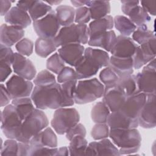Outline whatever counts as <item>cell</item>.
<instances>
[{
	"mask_svg": "<svg viewBox=\"0 0 156 156\" xmlns=\"http://www.w3.org/2000/svg\"><path fill=\"white\" fill-rule=\"evenodd\" d=\"M110 56L107 52L91 47L85 49L84 54L75 66L77 79H85L95 76L100 68L109 64Z\"/></svg>",
	"mask_w": 156,
	"mask_h": 156,
	"instance_id": "cell-1",
	"label": "cell"
},
{
	"mask_svg": "<svg viewBox=\"0 0 156 156\" xmlns=\"http://www.w3.org/2000/svg\"><path fill=\"white\" fill-rule=\"evenodd\" d=\"M30 98L35 107L40 110L57 109L62 107L61 84L54 83L47 86H35Z\"/></svg>",
	"mask_w": 156,
	"mask_h": 156,
	"instance_id": "cell-2",
	"label": "cell"
},
{
	"mask_svg": "<svg viewBox=\"0 0 156 156\" xmlns=\"http://www.w3.org/2000/svg\"><path fill=\"white\" fill-rule=\"evenodd\" d=\"M109 137L118 147L120 155H132L137 152L142 140L136 128L110 129Z\"/></svg>",
	"mask_w": 156,
	"mask_h": 156,
	"instance_id": "cell-3",
	"label": "cell"
},
{
	"mask_svg": "<svg viewBox=\"0 0 156 156\" xmlns=\"http://www.w3.org/2000/svg\"><path fill=\"white\" fill-rule=\"evenodd\" d=\"M49 120L46 114L41 110L35 108L22 122L16 140L29 144L32 137L46 128Z\"/></svg>",
	"mask_w": 156,
	"mask_h": 156,
	"instance_id": "cell-4",
	"label": "cell"
},
{
	"mask_svg": "<svg viewBox=\"0 0 156 156\" xmlns=\"http://www.w3.org/2000/svg\"><path fill=\"white\" fill-rule=\"evenodd\" d=\"M105 86L97 78L77 82L74 93V102L82 105L92 102L103 96Z\"/></svg>",
	"mask_w": 156,
	"mask_h": 156,
	"instance_id": "cell-5",
	"label": "cell"
},
{
	"mask_svg": "<svg viewBox=\"0 0 156 156\" xmlns=\"http://www.w3.org/2000/svg\"><path fill=\"white\" fill-rule=\"evenodd\" d=\"M89 40V30L87 24L73 23L62 27L54 38L57 48L70 43L87 44Z\"/></svg>",
	"mask_w": 156,
	"mask_h": 156,
	"instance_id": "cell-6",
	"label": "cell"
},
{
	"mask_svg": "<svg viewBox=\"0 0 156 156\" xmlns=\"http://www.w3.org/2000/svg\"><path fill=\"white\" fill-rule=\"evenodd\" d=\"M79 121L80 115L75 108L60 107L54 112L51 124L57 134L63 135Z\"/></svg>",
	"mask_w": 156,
	"mask_h": 156,
	"instance_id": "cell-7",
	"label": "cell"
},
{
	"mask_svg": "<svg viewBox=\"0 0 156 156\" xmlns=\"http://www.w3.org/2000/svg\"><path fill=\"white\" fill-rule=\"evenodd\" d=\"M1 129L5 136L10 139H16L23 120L15 107L11 104L6 105L1 112Z\"/></svg>",
	"mask_w": 156,
	"mask_h": 156,
	"instance_id": "cell-8",
	"label": "cell"
},
{
	"mask_svg": "<svg viewBox=\"0 0 156 156\" xmlns=\"http://www.w3.org/2000/svg\"><path fill=\"white\" fill-rule=\"evenodd\" d=\"M136 76L137 90L146 95L156 93L155 58L144 66Z\"/></svg>",
	"mask_w": 156,
	"mask_h": 156,
	"instance_id": "cell-9",
	"label": "cell"
},
{
	"mask_svg": "<svg viewBox=\"0 0 156 156\" xmlns=\"http://www.w3.org/2000/svg\"><path fill=\"white\" fill-rule=\"evenodd\" d=\"M33 27L38 37L54 39L60 29L55 11L52 10L43 18L34 21Z\"/></svg>",
	"mask_w": 156,
	"mask_h": 156,
	"instance_id": "cell-10",
	"label": "cell"
},
{
	"mask_svg": "<svg viewBox=\"0 0 156 156\" xmlns=\"http://www.w3.org/2000/svg\"><path fill=\"white\" fill-rule=\"evenodd\" d=\"M5 87L12 99L26 98L31 96L34 89L33 83L16 74L10 77L5 83Z\"/></svg>",
	"mask_w": 156,
	"mask_h": 156,
	"instance_id": "cell-11",
	"label": "cell"
},
{
	"mask_svg": "<svg viewBox=\"0 0 156 156\" xmlns=\"http://www.w3.org/2000/svg\"><path fill=\"white\" fill-rule=\"evenodd\" d=\"M155 37L138 45L133 57V68L139 69L155 58Z\"/></svg>",
	"mask_w": 156,
	"mask_h": 156,
	"instance_id": "cell-12",
	"label": "cell"
},
{
	"mask_svg": "<svg viewBox=\"0 0 156 156\" xmlns=\"http://www.w3.org/2000/svg\"><path fill=\"white\" fill-rule=\"evenodd\" d=\"M138 126L144 129H152L156 126L155 94L146 95V102L138 116Z\"/></svg>",
	"mask_w": 156,
	"mask_h": 156,
	"instance_id": "cell-13",
	"label": "cell"
},
{
	"mask_svg": "<svg viewBox=\"0 0 156 156\" xmlns=\"http://www.w3.org/2000/svg\"><path fill=\"white\" fill-rule=\"evenodd\" d=\"M146 100V95L138 90L132 94L126 97L119 111L127 117L137 119L138 114Z\"/></svg>",
	"mask_w": 156,
	"mask_h": 156,
	"instance_id": "cell-14",
	"label": "cell"
},
{
	"mask_svg": "<svg viewBox=\"0 0 156 156\" xmlns=\"http://www.w3.org/2000/svg\"><path fill=\"white\" fill-rule=\"evenodd\" d=\"M138 44L129 37L118 35L110 51L112 56L119 58H133Z\"/></svg>",
	"mask_w": 156,
	"mask_h": 156,
	"instance_id": "cell-15",
	"label": "cell"
},
{
	"mask_svg": "<svg viewBox=\"0 0 156 156\" xmlns=\"http://www.w3.org/2000/svg\"><path fill=\"white\" fill-rule=\"evenodd\" d=\"M12 66L16 75L27 80H34L37 75V69L33 62L18 52H15Z\"/></svg>",
	"mask_w": 156,
	"mask_h": 156,
	"instance_id": "cell-16",
	"label": "cell"
},
{
	"mask_svg": "<svg viewBox=\"0 0 156 156\" xmlns=\"http://www.w3.org/2000/svg\"><path fill=\"white\" fill-rule=\"evenodd\" d=\"M102 97V101L111 112L119 110L126 99L125 94L116 84L105 86Z\"/></svg>",
	"mask_w": 156,
	"mask_h": 156,
	"instance_id": "cell-17",
	"label": "cell"
},
{
	"mask_svg": "<svg viewBox=\"0 0 156 156\" xmlns=\"http://www.w3.org/2000/svg\"><path fill=\"white\" fill-rule=\"evenodd\" d=\"M85 155H121L118 147L109 139L104 138L88 144Z\"/></svg>",
	"mask_w": 156,
	"mask_h": 156,
	"instance_id": "cell-18",
	"label": "cell"
},
{
	"mask_svg": "<svg viewBox=\"0 0 156 156\" xmlns=\"http://www.w3.org/2000/svg\"><path fill=\"white\" fill-rule=\"evenodd\" d=\"M85 48L81 44L70 43L60 47L58 53L63 61L75 67L83 55Z\"/></svg>",
	"mask_w": 156,
	"mask_h": 156,
	"instance_id": "cell-19",
	"label": "cell"
},
{
	"mask_svg": "<svg viewBox=\"0 0 156 156\" xmlns=\"http://www.w3.org/2000/svg\"><path fill=\"white\" fill-rule=\"evenodd\" d=\"M24 29L15 26L2 24L0 27L1 44L11 47L23 38Z\"/></svg>",
	"mask_w": 156,
	"mask_h": 156,
	"instance_id": "cell-20",
	"label": "cell"
},
{
	"mask_svg": "<svg viewBox=\"0 0 156 156\" xmlns=\"http://www.w3.org/2000/svg\"><path fill=\"white\" fill-rule=\"evenodd\" d=\"M116 39L115 32L114 30H110L90 35L88 44L92 47L102 48L106 52H110Z\"/></svg>",
	"mask_w": 156,
	"mask_h": 156,
	"instance_id": "cell-21",
	"label": "cell"
},
{
	"mask_svg": "<svg viewBox=\"0 0 156 156\" xmlns=\"http://www.w3.org/2000/svg\"><path fill=\"white\" fill-rule=\"evenodd\" d=\"M107 124L110 129H133L138 126V119L127 117L119 110L110 113Z\"/></svg>",
	"mask_w": 156,
	"mask_h": 156,
	"instance_id": "cell-22",
	"label": "cell"
},
{
	"mask_svg": "<svg viewBox=\"0 0 156 156\" xmlns=\"http://www.w3.org/2000/svg\"><path fill=\"white\" fill-rule=\"evenodd\" d=\"M5 21L10 25L20 27L23 29L27 27L32 23V19L26 11L17 6L12 7L4 16Z\"/></svg>",
	"mask_w": 156,
	"mask_h": 156,
	"instance_id": "cell-23",
	"label": "cell"
},
{
	"mask_svg": "<svg viewBox=\"0 0 156 156\" xmlns=\"http://www.w3.org/2000/svg\"><path fill=\"white\" fill-rule=\"evenodd\" d=\"M29 144L35 147H57L58 146L57 135L51 127H47L32 137Z\"/></svg>",
	"mask_w": 156,
	"mask_h": 156,
	"instance_id": "cell-24",
	"label": "cell"
},
{
	"mask_svg": "<svg viewBox=\"0 0 156 156\" xmlns=\"http://www.w3.org/2000/svg\"><path fill=\"white\" fill-rule=\"evenodd\" d=\"M108 66L118 77L132 74L133 73V58H119L112 55L110 57Z\"/></svg>",
	"mask_w": 156,
	"mask_h": 156,
	"instance_id": "cell-25",
	"label": "cell"
},
{
	"mask_svg": "<svg viewBox=\"0 0 156 156\" xmlns=\"http://www.w3.org/2000/svg\"><path fill=\"white\" fill-rule=\"evenodd\" d=\"M87 7L90 9L91 18L98 20L104 18L110 13V3L108 1H88Z\"/></svg>",
	"mask_w": 156,
	"mask_h": 156,
	"instance_id": "cell-26",
	"label": "cell"
},
{
	"mask_svg": "<svg viewBox=\"0 0 156 156\" xmlns=\"http://www.w3.org/2000/svg\"><path fill=\"white\" fill-rule=\"evenodd\" d=\"M76 9L68 5H60L55 9L57 18L60 26H68L74 23Z\"/></svg>",
	"mask_w": 156,
	"mask_h": 156,
	"instance_id": "cell-27",
	"label": "cell"
},
{
	"mask_svg": "<svg viewBox=\"0 0 156 156\" xmlns=\"http://www.w3.org/2000/svg\"><path fill=\"white\" fill-rule=\"evenodd\" d=\"M113 27V18L111 15H107L104 18L94 20L88 26L89 37L95 34L112 30Z\"/></svg>",
	"mask_w": 156,
	"mask_h": 156,
	"instance_id": "cell-28",
	"label": "cell"
},
{
	"mask_svg": "<svg viewBox=\"0 0 156 156\" xmlns=\"http://www.w3.org/2000/svg\"><path fill=\"white\" fill-rule=\"evenodd\" d=\"M12 104L15 107L20 116L24 121L36 108L31 98H21L12 101Z\"/></svg>",
	"mask_w": 156,
	"mask_h": 156,
	"instance_id": "cell-29",
	"label": "cell"
},
{
	"mask_svg": "<svg viewBox=\"0 0 156 156\" xmlns=\"http://www.w3.org/2000/svg\"><path fill=\"white\" fill-rule=\"evenodd\" d=\"M35 52L37 55L42 58H46L57 48L54 39L43 38L38 37L34 44Z\"/></svg>",
	"mask_w": 156,
	"mask_h": 156,
	"instance_id": "cell-30",
	"label": "cell"
},
{
	"mask_svg": "<svg viewBox=\"0 0 156 156\" xmlns=\"http://www.w3.org/2000/svg\"><path fill=\"white\" fill-rule=\"evenodd\" d=\"M77 80L61 83L62 102V107H71L74 104V93Z\"/></svg>",
	"mask_w": 156,
	"mask_h": 156,
	"instance_id": "cell-31",
	"label": "cell"
},
{
	"mask_svg": "<svg viewBox=\"0 0 156 156\" xmlns=\"http://www.w3.org/2000/svg\"><path fill=\"white\" fill-rule=\"evenodd\" d=\"M114 26L120 33L121 35L129 37L133 34L136 29V26L127 18L124 15H116L113 18Z\"/></svg>",
	"mask_w": 156,
	"mask_h": 156,
	"instance_id": "cell-32",
	"label": "cell"
},
{
	"mask_svg": "<svg viewBox=\"0 0 156 156\" xmlns=\"http://www.w3.org/2000/svg\"><path fill=\"white\" fill-rule=\"evenodd\" d=\"M126 15L136 27L146 24L151 20V16L140 4L132 7Z\"/></svg>",
	"mask_w": 156,
	"mask_h": 156,
	"instance_id": "cell-33",
	"label": "cell"
},
{
	"mask_svg": "<svg viewBox=\"0 0 156 156\" xmlns=\"http://www.w3.org/2000/svg\"><path fill=\"white\" fill-rule=\"evenodd\" d=\"M116 85L127 97L137 90L136 76L132 74L118 77Z\"/></svg>",
	"mask_w": 156,
	"mask_h": 156,
	"instance_id": "cell-34",
	"label": "cell"
},
{
	"mask_svg": "<svg viewBox=\"0 0 156 156\" xmlns=\"http://www.w3.org/2000/svg\"><path fill=\"white\" fill-rule=\"evenodd\" d=\"M111 113L108 107L103 101L96 102L91 110V118L94 123H107Z\"/></svg>",
	"mask_w": 156,
	"mask_h": 156,
	"instance_id": "cell-35",
	"label": "cell"
},
{
	"mask_svg": "<svg viewBox=\"0 0 156 156\" xmlns=\"http://www.w3.org/2000/svg\"><path fill=\"white\" fill-rule=\"evenodd\" d=\"M53 10L52 7L42 1H35L28 13L34 21L41 19Z\"/></svg>",
	"mask_w": 156,
	"mask_h": 156,
	"instance_id": "cell-36",
	"label": "cell"
},
{
	"mask_svg": "<svg viewBox=\"0 0 156 156\" xmlns=\"http://www.w3.org/2000/svg\"><path fill=\"white\" fill-rule=\"evenodd\" d=\"M68 149L69 155H85L88 141L82 136H76L70 141Z\"/></svg>",
	"mask_w": 156,
	"mask_h": 156,
	"instance_id": "cell-37",
	"label": "cell"
},
{
	"mask_svg": "<svg viewBox=\"0 0 156 156\" xmlns=\"http://www.w3.org/2000/svg\"><path fill=\"white\" fill-rule=\"evenodd\" d=\"M154 37H155V33L149 30L146 24L136 27V29L132 34V40L140 45Z\"/></svg>",
	"mask_w": 156,
	"mask_h": 156,
	"instance_id": "cell-38",
	"label": "cell"
},
{
	"mask_svg": "<svg viewBox=\"0 0 156 156\" xmlns=\"http://www.w3.org/2000/svg\"><path fill=\"white\" fill-rule=\"evenodd\" d=\"M65 62L58 52L52 54L46 60V68L49 71L58 74L65 66Z\"/></svg>",
	"mask_w": 156,
	"mask_h": 156,
	"instance_id": "cell-39",
	"label": "cell"
},
{
	"mask_svg": "<svg viewBox=\"0 0 156 156\" xmlns=\"http://www.w3.org/2000/svg\"><path fill=\"white\" fill-rule=\"evenodd\" d=\"M55 82V76L48 69H43L40 71L33 80V83L36 86H47Z\"/></svg>",
	"mask_w": 156,
	"mask_h": 156,
	"instance_id": "cell-40",
	"label": "cell"
},
{
	"mask_svg": "<svg viewBox=\"0 0 156 156\" xmlns=\"http://www.w3.org/2000/svg\"><path fill=\"white\" fill-rule=\"evenodd\" d=\"M18 141L16 139H10L5 140L2 143L1 138V156L5 155H18Z\"/></svg>",
	"mask_w": 156,
	"mask_h": 156,
	"instance_id": "cell-41",
	"label": "cell"
},
{
	"mask_svg": "<svg viewBox=\"0 0 156 156\" xmlns=\"http://www.w3.org/2000/svg\"><path fill=\"white\" fill-rule=\"evenodd\" d=\"M99 77L101 82L105 87L116 84L118 79V76L117 74L108 66L105 67V68L101 71Z\"/></svg>",
	"mask_w": 156,
	"mask_h": 156,
	"instance_id": "cell-42",
	"label": "cell"
},
{
	"mask_svg": "<svg viewBox=\"0 0 156 156\" xmlns=\"http://www.w3.org/2000/svg\"><path fill=\"white\" fill-rule=\"evenodd\" d=\"M110 128L107 123H96L91 130V136L94 140H101L109 136Z\"/></svg>",
	"mask_w": 156,
	"mask_h": 156,
	"instance_id": "cell-43",
	"label": "cell"
},
{
	"mask_svg": "<svg viewBox=\"0 0 156 156\" xmlns=\"http://www.w3.org/2000/svg\"><path fill=\"white\" fill-rule=\"evenodd\" d=\"M34 46V42L28 38H23L15 44V48L18 52L27 57L31 55L33 53Z\"/></svg>",
	"mask_w": 156,
	"mask_h": 156,
	"instance_id": "cell-44",
	"label": "cell"
},
{
	"mask_svg": "<svg viewBox=\"0 0 156 156\" xmlns=\"http://www.w3.org/2000/svg\"><path fill=\"white\" fill-rule=\"evenodd\" d=\"M74 80H77V79L76 72L72 67L65 66L57 74V80L60 84Z\"/></svg>",
	"mask_w": 156,
	"mask_h": 156,
	"instance_id": "cell-45",
	"label": "cell"
},
{
	"mask_svg": "<svg viewBox=\"0 0 156 156\" xmlns=\"http://www.w3.org/2000/svg\"><path fill=\"white\" fill-rule=\"evenodd\" d=\"M91 19L90 12L88 7L83 6L76 9L74 20L76 24H85L88 23Z\"/></svg>",
	"mask_w": 156,
	"mask_h": 156,
	"instance_id": "cell-46",
	"label": "cell"
},
{
	"mask_svg": "<svg viewBox=\"0 0 156 156\" xmlns=\"http://www.w3.org/2000/svg\"><path fill=\"white\" fill-rule=\"evenodd\" d=\"M58 148L57 147H31L29 156L35 155H51L54 156L57 154Z\"/></svg>",
	"mask_w": 156,
	"mask_h": 156,
	"instance_id": "cell-47",
	"label": "cell"
},
{
	"mask_svg": "<svg viewBox=\"0 0 156 156\" xmlns=\"http://www.w3.org/2000/svg\"><path fill=\"white\" fill-rule=\"evenodd\" d=\"M86 133L87 130L85 126L81 123H77V124L70 128L65 134L66 139L70 141L73 138L78 135L85 137Z\"/></svg>",
	"mask_w": 156,
	"mask_h": 156,
	"instance_id": "cell-48",
	"label": "cell"
},
{
	"mask_svg": "<svg viewBox=\"0 0 156 156\" xmlns=\"http://www.w3.org/2000/svg\"><path fill=\"white\" fill-rule=\"evenodd\" d=\"M15 52L10 47L4 46L2 44L0 45V61L5 62L10 65H12L14 59Z\"/></svg>",
	"mask_w": 156,
	"mask_h": 156,
	"instance_id": "cell-49",
	"label": "cell"
},
{
	"mask_svg": "<svg viewBox=\"0 0 156 156\" xmlns=\"http://www.w3.org/2000/svg\"><path fill=\"white\" fill-rule=\"evenodd\" d=\"M12 69L11 68V65L0 61V80L1 82H4L11 74Z\"/></svg>",
	"mask_w": 156,
	"mask_h": 156,
	"instance_id": "cell-50",
	"label": "cell"
},
{
	"mask_svg": "<svg viewBox=\"0 0 156 156\" xmlns=\"http://www.w3.org/2000/svg\"><path fill=\"white\" fill-rule=\"evenodd\" d=\"M1 107H5L12 101V98L4 84L1 83Z\"/></svg>",
	"mask_w": 156,
	"mask_h": 156,
	"instance_id": "cell-51",
	"label": "cell"
},
{
	"mask_svg": "<svg viewBox=\"0 0 156 156\" xmlns=\"http://www.w3.org/2000/svg\"><path fill=\"white\" fill-rule=\"evenodd\" d=\"M141 6L150 15L155 16L156 15V1H140Z\"/></svg>",
	"mask_w": 156,
	"mask_h": 156,
	"instance_id": "cell-52",
	"label": "cell"
},
{
	"mask_svg": "<svg viewBox=\"0 0 156 156\" xmlns=\"http://www.w3.org/2000/svg\"><path fill=\"white\" fill-rule=\"evenodd\" d=\"M31 145L30 144L24 143L18 141V155L20 156H29L31 150Z\"/></svg>",
	"mask_w": 156,
	"mask_h": 156,
	"instance_id": "cell-53",
	"label": "cell"
},
{
	"mask_svg": "<svg viewBox=\"0 0 156 156\" xmlns=\"http://www.w3.org/2000/svg\"><path fill=\"white\" fill-rule=\"evenodd\" d=\"M15 2V1H8V0H1V15L5 16L11 9L12 3Z\"/></svg>",
	"mask_w": 156,
	"mask_h": 156,
	"instance_id": "cell-54",
	"label": "cell"
},
{
	"mask_svg": "<svg viewBox=\"0 0 156 156\" xmlns=\"http://www.w3.org/2000/svg\"><path fill=\"white\" fill-rule=\"evenodd\" d=\"M35 1H20L16 2V6L20 8L21 9L28 12L29 10L30 9V7L34 4Z\"/></svg>",
	"mask_w": 156,
	"mask_h": 156,
	"instance_id": "cell-55",
	"label": "cell"
},
{
	"mask_svg": "<svg viewBox=\"0 0 156 156\" xmlns=\"http://www.w3.org/2000/svg\"><path fill=\"white\" fill-rule=\"evenodd\" d=\"M88 1L86 0H78V1H71V3L72 4V5L76 7V8H79V7H81L85 5H87V4L88 2Z\"/></svg>",
	"mask_w": 156,
	"mask_h": 156,
	"instance_id": "cell-56",
	"label": "cell"
},
{
	"mask_svg": "<svg viewBox=\"0 0 156 156\" xmlns=\"http://www.w3.org/2000/svg\"><path fill=\"white\" fill-rule=\"evenodd\" d=\"M69 149L68 147L66 146H63V147H60L58 149V151L57 152L56 156H62V155H69Z\"/></svg>",
	"mask_w": 156,
	"mask_h": 156,
	"instance_id": "cell-57",
	"label": "cell"
},
{
	"mask_svg": "<svg viewBox=\"0 0 156 156\" xmlns=\"http://www.w3.org/2000/svg\"><path fill=\"white\" fill-rule=\"evenodd\" d=\"M44 2L46 3H47L48 4H49V5H59L61 2L62 1H44Z\"/></svg>",
	"mask_w": 156,
	"mask_h": 156,
	"instance_id": "cell-58",
	"label": "cell"
}]
</instances>
